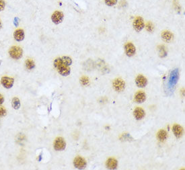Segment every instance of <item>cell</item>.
<instances>
[{"label":"cell","mask_w":185,"mask_h":170,"mask_svg":"<svg viewBox=\"0 0 185 170\" xmlns=\"http://www.w3.org/2000/svg\"><path fill=\"white\" fill-rule=\"evenodd\" d=\"M10 56L14 59H20L22 58L23 54V51L20 47H16V46H14V47H11L9 51Z\"/></svg>","instance_id":"6da1fadb"},{"label":"cell","mask_w":185,"mask_h":170,"mask_svg":"<svg viewBox=\"0 0 185 170\" xmlns=\"http://www.w3.org/2000/svg\"><path fill=\"white\" fill-rule=\"evenodd\" d=\"M54 149L57 151H61L65 150L66 147V143L62 137H57L54 142Z\"/></svg>","instance_id":"7a4b0ae2"},{"label":"cell","mask_w":185,"mask_h":170,"mask_svg":"<svg viewBox=\"0 0 185 170\" xmlns=\"http://www.w3.org/2000/svg\"><path fill=\"white\" fill-rule=\"evenodd\" d=\"M74 165L75 168L77 169H83L86 168L87 163H86V160L82 157L77 156L74 160Z\"/></svg>","instance_id":"3957f363"},{"label":"cell","mask_w":185,"mask_h":170,"mask_svg":"<svg viewBox=\"0 0 185 170\" xmlns=\"http://www.w3.org/2000/svg\"><path fill=\"white\" fill-rule=\"evenodd\" d=\"M112 85L115 90L117 91H122L125 90V83L122 79L117 78L113 81Z\"/></svg>","instance_id":"277c9868"},{"label":"cell","mask_w":185,"mask_h":170,"mask_svg":"<svg viewBox=\"0 0 185 170\" xmlns=\"http://www.w3.org/2000/svg\"><path fill=\"white\" fill-rule=\"evenodd\" d=\"M63 18H64V15L62 11H56L53 14V15L51 16V20L54 24H59L60 23H61Z\"/></svg>","instance_id":"5b68a950"},{"label":"cell","mask_w":185,"mask_h":170,"mask_svg":"<svg viewBox=\"0 0 185 170\" xmlns=\"http://www.w3.org/2000/svg\"><path fill=\"white\" fill-rule=\"evenodd\" d=\"M133 27L134 29L137 32H141L145 27V24H144L143 19L141 17H137L135 19L133 22Z\"/></svg>","instance_id":"8992f818"},{"label":"cell","mask_w":185,"mask_h":170,"mask_svg":"<svg viewBox=\"0 0 185 170\" xmlns=\"http://www.w3.org/2000/svg\"><path fill=\"white\" fill-rule=\"evenodd\" d=\"M1 83L5 88L10 89L13 87L14 83V79L11 77L4 76L1 79Z\"/></svg>","instance_id":"52a82bcc"},{"label":"cell","mask_w":185,"mask_h":170,"mask_svg":"<svg viewBox=\"0 0 185 170\" xmlns=\"http://www.w3.org/2000/svg\"><path fill=\"white\" fill-rule=\"evenodd\" d=\"M125 51L126 54L129 57H131L135 55L136 48L134 45L131 42H127L125 46Z\"/></svg>","instance_id":"ba28073f"},{"label":"cell","mask_w":185,"mask_h":170,"mask_svg":"<svg viewBox=\"0 0 185 170\" xmlns=\"http://www.w3.org/2000/svg\"><path fill=\"white\" fill-rule=\"evenodd\" d=\"M135 83L139 88H144L147 84V79L143 75H139L135 79Z\"/></svg>","instance_id":"9c48e42d"},{"label":"cell","mask_w":185,"mask_h":170,"mask_svg":"<svg viewBox=\"0 0 185 170\" xmlns=\"http://www.w3.org/2000/svg\"><path fill=\"white\" fill-rule=\"evenodd\" d=\"M57 71H58L59 73L61 75V76H68L69 74L71 73V70L70 68H69V66H67L64 65L63 63V64L59 66V67L57 69Z\"/></svg>","instance_id":"30bf717a"},{"label":"cell","mask_w":185,"mask_h":170,"mask_svg":"<svg viewBox=\"0 0 185 170\" xmlns=\"http://www.w3.org/2000/svg\"><path fill=\"white\" fill-rule=\"evenodd\" d=\"M133 115H134V117L135 119L137 120H140L143 119L144 116H145V115H146V112L143 110V109L140 108V107H137L134 110Z\"/></svg>","instance_id":"8fae6325"},{"label":"cell","mask_w":185,"mask_h":170,"mask_svg":"<svg viewBox=\"0 0 185 170\" xmlns=\"http://www.w3.org/2000/svg\"><path fill=\"white\" fill-rule=\"evenodd\" d=\"M146 100V94L142 91H137L135 95V101L138 104L144 102Z\"/></svg>","instance_id":"7c38bea8"},{"label":"cell","mask_w":185,"mask_h":170,"mask_svg":"<svg viewBox=\"0 0 185 170\" xmlns=\"http://www.w3.org/2000/svg\"><path fill=\"white\" fill-rule=\"evenodd\" d=\"M172 131L176 138H180L183 134V128L179 125H174L172 127Z\"/></svg>","instance_id":"4fadbf2b"},{"label":"cell","mask_w":185,"mask_h":170,"mask_svg":"<svg viewBox=\"0 0 185 170\" xmlns=\"http://www.w3.org/2000/svg\"><path fill=\"white\" fill-rule=\"evenodd\" d=\"M106 168L109 169H117L118 165V162L117 159H115L114 158H109L107 159L106 163Z\"/></svg>","instance_id":"5bb4252c"},{"label":"cell","mask_w":185,"mask_h":170,"mask_svg":"<svg viewBox=\"0 0 185 170\" xmlns=\"http://www.w3.org/2000/svg\"><path fill=\"white\" fill-rule=\"evenodd\" d=\"M14 37L16 41L21 42L24 39V32L22 29H17L14 33Z\"/></svg>","instance_id":"9a60e30c"},{"label":"cell","mask_w":185,"mask_h":170,"mask_svg":"<svg viewBox=\"0 0 185 170\" xmlns=\"http://www.w3.org/2000/svg\"><path fill=\"white\" fill-rule=\"evenodd\" d=\"M161 36L162 39L166 42H170L173 39V34L170 31L166 30L164 31L161 34Z\"/></svg>","instance_id":"2e32d148"},{"label":"cell","mask_w":185,"mask_h":170,"mask_svg":"<svg viewBox=\"0 0 185 170\" xmlns=\"http://www.w3.org/2000/svg\"><path fill=\"white\" fill-rule=\"evenodd\" d=\"M168 137V133L166 131L160 130L158 132L157 138L160 141H164Z\"/></svg>","instance_id":"e0dca14e"},{"label":"cell","mask_w":185,"mask_h":170,"mask_svg":"<svg viewBox=\"0 0 185 170\" xmlns=\"http://www.w3.org/2000/svg\"><path fill=\"white\" fill-rule=\"evenodd\" d=\"M178 73L177 70H175L172 72L171 77H170V83L171 84H175L176 83V81L178 79Z\"/></svg>","instance_id":"ac0fdd59"},{"label":"cell","mask_w":185,"mask_h":170,"mask_svg":"<svg viewBox=\"0 0 185 170\" xmlns=\"http://www.w3.org/2000/svg\"><path fill=\"white\" fill-rule=\"evenodd\" d=\"M11 105L15 110H18L20 108V101L18 97H14L11 101Z\"/></svg>","instance_id":"d6986e66"},{"label":"cell","mask_w":185,"mask_h":170,"mask_svg":"<svg viewBox=\"0 0 185 170\" xmlns=\"http://www.w3.org/2000/svg\"><path fill=\"white\" fill-rule=\"evenodd\" d=\"M158 51H159V55L161 58H164L167 55V51L166 50V48L164 47V46H159L158 47Z\"/></svg>","instance_id":"ffe728a7"},{"label":"cell","mask_w":185,"mask_h":170,"mask_svg":"<svg viewBox=\"0 0 185 170\" xmlns=\"http://www.w3.org/2000/svg\"><path fill=\"white\" fill-rule=\"evenodd\" d=\"M26 67H27L28 70H32L35 67V64H34V62L33 60L27 59L26 60Z\"/></svg>","instance_id":"44dd1931"},{"label":"cell","mask_w":185,"mask_h":170,"mask_svg":"<svg viewBox=\"0 0 185 170\" xmlns=\"http://www.w3.org/2000/svg\"><path fill=\"white\" fill-rule=\"evenodd\" d=\"M61 59H62L63 63L65 65L69 66H69H70L72 64V59L70 58V57L65 56V57H63Z\"/></svg>","instance_id":"7402d4cb"},{"label":"cell","mask_w":185,"mask_h":170,"mask_svg":"<svg viewBox=\"0 0 185 170\" xmlns=\"http://www.w3.org/2000/svg\"><path fill=\"white\" fill-rule=\"evenodd\" d=\"M63 64V61H62V59L61 58H57L55 60H54V67H55L56 69L58 68L59 66H61Z\"/></svg>","instance_id":"603a6c76"},{"label":"cell","mask_w":185,"mask_h":170,"mask_svg":"<svg viewBox=\"0 0 185 170\" xmlns=\"http://www.w3.org/2000/svg\"><path fill=\"white\" fill-rule=\"evenodd\" d=\"M89 81L88 77H86V76H83L80 79V83H82L83 85H88L89 83Z\"/></svg>","instance_id":"cb8c5ba5"},{"label":"cell","mask_w":185,"mask_h":170,"mask_svg":"<svg viewBox=\"0 0 185 170\" xmlns=\"http://www.w3.org/2000/svg\"><path fill=\"white\" fill-rule=\"evenodd\" d=\"M118 0H105V4L108 6H113L116 5Z\"/></svg>","instance_id":"d4e9b609"},{"label":"cell","mask_w":185,"mask_h":170,"mask_svg":"<svg viewBox=\"0 0 185 170\" xmlns=\"http://www.w3.org/2000/svg\"><path fill=\"white\" fill-rule=\"evenodd\" d=\"M146 30L148 32H150L154 30V26H153L152 23L151 22L147 23L146 26Z\"/></svg>","instance_id":"484cf974"},{"label":"cell","mask_w":185,"mask_h":170,"mask_svg":"<svg viewBox=\"0 0 185 170\" xmlns=\"http://www.w3.org/2000/svg\"><path fill=\"white\" fill-rule=\"evenodd\" d=\"M6 115V110L4 106L0 105V117H4Z\"/></svg>","instance_id":"4316f807"},{"label":"cell","mask_w":185,"mask_h":170,"mask_svg":"<svg viewBox=\"0 0 185 170\" xmlns=\"http://www.w3.org/2000/svg\"><path fill=\"white\" fill-rule=\"evenodd\" d=\"M5 6V3L4 0H0V11L4 10Z\"/></svg>","instance_id":"83f0119b"},{"label":"cell","mask_w":185,"mask_h":170,"mask_svg":"<svg viewBox=\"0 0 185 170\" xmlns=\"http://www.w3.org/2000/svg\"><path fill=\"white\" fill-rule=\"evenodd\" d=\"M4 102V97H3L2 94H0V105L2 104Z\"/></svg>","instance_id":"f1b7e54d"},{"label":"cell","mask_w":185,"mask_h":170,"mask_svg":"<svg viewBox=\"0 0 185 170\" xmlns=\"http://www.w3.org/2000/svg\"><path fill=\"white\" fill-rule=\"evenodd\" d=\"M2 27V23H1V21H0V28Z\"/></svg>","instance_id":"f546056e"}]
</instances>
